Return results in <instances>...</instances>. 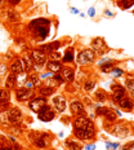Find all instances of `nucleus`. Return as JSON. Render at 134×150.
<instances>
[{
  "instance_id": "f257e3e1",
  "label": "nucleus",
  "mask_w": 134,
  "mask_h": 150,
  "mask_svg": "<svg viewBox=\"0 0 134 150\" xmlns=\"http://www.w3.org/2000/svg\"><path fill=\"white\" fill-rule=\"evenodd\" d=\"M49 27H51V21L46 18H36V20L31 21L29 25V29L32 33L34 38L39 42H43L48 38Z\"/></svg>"
},
{
  "instance_id": "f03ea898",
  "label": "nucleus",
  "mask_w": 134,
  "mask_h": 150,
  "mask_svg": "<svg viewBox=\"0 0 134 150\" xmlns=\"http://www.w3.org/2000/svg\"><path fill=\"white\" fill-rule=\"evenodd\" d=\"M74 136L77 137L79 140H92L95 136V128L94 124L90 123L88 126L74 128Z\"/></svg>"
},
{
  "instance_id": "7ed1b4c3",
  "label": "nucleus",
  "mask_w": 134,
  "mask_h": 150,
  "mask_svg": "<svg viewBox=\"0 0 134 150\" xmlns=\"http://www.w3.org/2000/svg\"><path fill=\"white\" fill-rule=\"evenodd\" d=\"M49 137L51 136H49L48 133H37V132H31L30 133L31 142H32L36 148H40V149L45 148V146L49 144V140H51Z\"/></svg>"
},
{
  "instance_id": "20e7f679",
  "label": "nucleus",
  "mask_w": 134,
  "mask_h": 150,
  "mask_svg": "<svg viewBox=\"0 0 134 150\" xmlns=\"http://www.w3.org/2000/svg\"><path fill=\"white\" fill-rule=\"evenodd\" d=\"M37 118L41 122H51L55 118V110H53L52 106L45 104L44 106L40 108V110L37 111Z\"/></svg>"
},
{
  "instance_id": "39448f33",
  "label": "nucleus",
  "mask_w": 134,
  "mask_h": 150,
  "mask_svg": "<svg viewBox=\"0 0 134 150\" xmlns=\"http://www.w3.org/2000/svg\"><path fill=\"white\" fill-rule=\"evenodd\" d=\"M94 58H95V53L93 52L92 49H84V51H81L77 54L76 62H77V65L84 66V65L92 64V62L94 61Z\"/></svg>"
},
{
  "instance_id": "423d86ee",
  "label": "nucleus",
  "mask_w": 134,
  "mask_h": 150,
  "mask_svg": "<svg viewBox=\"0 0 134 150\" xmlns=\"http://www.w3.org/2000/svg\"><path fill=\"white\" fill-rule=\"evenodd\" d=\"M31 58L34 61V65H37L40 67L45 66V64H46V53L40 51V49H34L31 52Z\"/></svg>"
},
{
  "instance_id": "0eeeda50",
  "label": "nucleus",
  "mask_w": 134,
  "mask_h": 150,
  "mask_svg": "<svg viewBox=\"0 0 134 150\" xmlns=\"http://www.w3.org/2000/svg\"><path fill=\"white\" fill-rule=\"evenodd\" d=\"M92 47H93V52H94L95 54L102 56L107 52V45H106L105 40L102 39V38H95V39H93Z\"/></svg>"
},
{
  "instance_id": "6e6552de",
  "label": "nucleus",
  "mask_w": 134,
  "mask_h": 150,
  "mask_svg": "<svg viewBox=\"0 0 134 150\" xmlns=\"http://www.w3.org/2000/svg\"><path fill=\"white\" fill-rule=\"evenodd\" d=\"M111 128H106V129L108 131V132H111L112 135H115L116 137H119V139H124V137L128 136V133H129V129H128L126 127L121 126V124H115V126H110Z\"/></svg>"
},
{
  "instance_id": "1a4fd4ad",
  "label": "nucleus",
  "mask_w": 134,
  "mask_h": 150,
  "mask_svg": "<svg viewBox=\"0 0 134 150\" xmlns=\"http://www.w3.org/2000/svg\"><path fill=\"white\" fill-rule=\"evenodd\" d=\"M45 104H48V100H46V97H43V96H37V97L31 98V101L29 102V108H30L32 111L37 112V111L40 110V108H41V106H44Z\"/></svg>"
},
{
  "instance_id": "9d476101",
  "label": "nucleus",
  "mask_w": 134,
  "mask_h": 150,
  "mask_svg": "<svg viewBox=\"0 0 134 150\" xmlns=\"http://www.w3.org/2000/svg\"><path fill=\"white\" fill-rule=\"evenodd\" d=\"M34 96V92L32 89H27V88H17L15 89V98L18 100L20 102H25L27 101V100L32 98Z\"/></svg>"
},
{
  "instance_id": "9b49d317",
  "label": "nucleus",
  "mask_w": 134,
  "mask_h": 150,
  "mask_svg": "<svg viewBox=\"0 0 134 150\" xmlns=\"http://www.w3.org/2000/svg\"><path fill=\"white\" fill-rule=\"evenodd\" d=\"M53 106H54V110L57 112H63L66 110V106H67V102H66V98L61 95H57V96H53Z\"/></svg>"
},
{
  "instance_id": "f8f14e48",
  "label": "nucleus",
  "mask_w": 134,
  "mask_h": 150,
  "mask_svg": "<svg viewBox=\"0 0 134 150\" xmlns=\"http://www.w3.org/2000/svg\"><path fill=\"white\" fill-rule=\"evenodd\" d=\"M112 101L119 104L121 98L125 97V88L119 86V84H112Z\"/></svg>"
},
{
  "instance_id": "ddd939ff",
  "label": "nucleus",
  "mask_w": 134,
  "mask_h": 150,
  "mask_svg": "<svg viewBox=\"0 0 134 150\" xmlns=\"http://www.w3.org/2000/svg\"><path fill=\"white\" fill-rule=\"evenodd\" d=\"M9 114V123L11 124H14V126H17V124L21 123V120H22V112L18 108H12L11 110L8 111Z\"/></svg>"
},
{
  "instance_id": "4468645a",
  "label": "nucleus",
  "mask_w": 134,
  "mask_h": 150,
  "mask_svg": "<svg viewBox=\"0 0 134 150\" xmlns=\"http://www.w3.org/2000/svg\"><path fill=\"white\" fill-rule=\"evenodd\" d=\"M70 110L74 115H83L85 112V108H84V104L79 100H74L70 104Z\"/></svg>"
},
{
  "instance_id": "2eb2a0df",
  "label": "nucleus",
  "mask_w": 134,
  "mask_h": 150,
  "mask_svg": "<svg viewBox=\"0 0 134 150\" xmlns=\"http://www.w3.org/2000/svg\"><path fill=\"white\" fill-rule=\"evenodd\" d=\"M61 76L63 78L65 82L67 83H72L75 79V70L71 67H65L61 70Z\"/></svg>"
},
{
  "instance_id": "dca6fc26",
  "label": "nucleus",
  "mask_w": 134,
  "mask_h": 150,
  "mask_svg": "<svg viewBox=\"0 0 134 150\" xmlns=\"http://www.w3.org/2000/svg\"><path fill=\"white\" fill-rule=\"evenodd\" d=\"M61 47V42H52V43H48V44H44L40 47V51H43L46 54H49V53L52 52H55L58 51V48Z\"/></svg>"
},
{
  "instance_id": "f3484780",
  "label": "nucleus",
  "mask_w": 134,
  "mask_h": 150,
  "mask_svg": "<svg viewBox=\"0 0 134 150\" xmlns=\"http://www.w3.org/2000/svg\"><path fill=\"white\" fill-rule=\"evenodd\" d=\"M11 71L13 74H21L25 71V67H23V62L21 58H15V60L11 64Z\"/></svg>"
},
{
  "instance_id": "a211bd4d",
  "label": "nucleus",
  "mask_w": 134,
  "mask_h": 150,
  "mask_svg": "<svg viewBox=\"0 0 134 150\" xmlns=\"http://www.w3.org/2000/svg\"><path fill=\"white\" fill-rule=\"evenodd\" d=\"M92 123V120L89 119L88 117L85 115H77L74 120V128H79V127H84V126H88V124Z\"/></svg>"
},
{
  "instance_id": "6ab92c4d",
  "label": "nucleus",
  "mask_w": 134,
  "mask_h": 150,
  "mask_svg": "<svg viewBox=\"0 0 134 150\" xmlns=\"http://www.w3.org/2000/svg\"><path fill=\"white\" fill-rule=\"evenodd\" d=\"M11 101V92L7 88L0 89V106H9Z\"/></svg>"
},
{
  "instance_id": "aec40b11",
  "label": "nucleus",
  "mask_w": 134,
  "mask_h": 150,
  "mask_svg": "<svg viewBox=\"0 0 134 150\" xmlns=\"http://www.w3.org/2000/svg\"><path fill=\"white\" fill-rule=\"evenodd\" d=\"M46 69L49 71H52L53 74H57V73H61V70L63 67H62L61 61H48L46 62Z\"/></svg>"
},
{
  "instance_id": "412c9836",
  "label": "nucleus",
  "mask_w": 134,
  "mask_h": 150,
  "mask_svg": "<svg viewBox=\"0 0 134 150\" xmlns=\"http://www.w3.org/2000/svg\"><path fill=\"white\" fill-rule=\"evenodd\" d=\"M119 106L123 109V110H125V111H132L134 109V104H133V101L129 97L121 98L119 101Z\"/></svg>"
},
{
  "instance_id": "4be33fe9",
  "label": "nucleus",
  "mask_w": 134,
  "mask_h": 150,
  "mask_svg": "<svg viewBox=\"0 0 134 150\" xmlns=\"http://www.w3.org/2000/svg\"><path fill=\"white\" fill-rule=\"evenodd\" d=\"M15 78H17V74H13V73H11L7 76V79H5V88L7 89H13L17 87V84H15Z\"/></svg>"
},
{
  "instance_id": "5701e85b",
  "label": "nucleus",
  "mask_w": 134,
  "mask_h": 150,
  "mask_svg": "<svg viewBox=\"0 0 134 150\" xmlns=\"http://www.w3.org/2000/svg\"><path fill=\"white\" fill-rule=\"evenodd\" d=\"M114 64H115L114 61L105 58V60H102L98 65H99V67H101V70L103 71V73H108V71H110L111 69H114V67H115V66H114Z\"/></svg>"
},
{
  "instance_id": "b1692460",
  "label": "nucleus",
  "mask_w": 134,
  "mask_h": 150,
  "mask_svg": "<svg viewBox=\"0 0 134 150\" xmlns=\"http://www.w3.org/2000/svg\"><path fill=\"white\" fill-rule=\"evenodd\" d=\"M27 79H29V74H27L26 71H23V73H21V74H17V78H15L17 88H22L25 86V83L27 82Z\"/></svg>"
},
{
  "instance_id": "393cba45",
  "label": "nucleus",
  "mask_w": 134,
  "mask_h": 150,
  "mask_svg": "<svg viewBox=\"0 0 134 150\" xmlns=\"http://www.w3.org/2000/svg\"><path fill=\"white\" fill-rule=\"evenodd\" d=\"M23 62V67H25V71L26 73H29L30 70H32V67H34V61L31 60V57L29 54H25L23 56V58H21Z\"/></svg>"
},
{
  "instance_id": "a878e982",
  "label": "nucleus",
  "mask_w": 134,
  "mask_h": 150,
  "mask_svg": "<svg viewBox=\"0 0 134 150\" xmlns=\"http://www.w3.org/2000/svg\"><path fill=\"white\" fill-rule=\"evenodd\" d=\"M62 60H63V62H67V64H70V62H72L75 60V54H74V48L72 47H70V48L66 49L65 54L62 56Z\"/></svg>"
},
{
  "instance_id": "bb28decb",
  "label": "nucleus",
  "mask_w": 134,
  "mask_h": 150,
  "mask_svg": "<svg viewBox=\"0 0 134 150\" xmlns=\"http://www.w3.org/2000/svg\"><path fill=\"white\" fill-rule=\"evenodd\" d=\"M39 93H40V96H43V97H49V96L54 95V89L49 88V87H46V86H43L39 88Z\"/></svg>"
},
{
  "instance_id": "cd10ccee",
  "label": "nucleus",
  "mask_w": 134,
  "mask_h": 150,
  "mask_svg": "<svg viewBox=\"0 0 134 150\" xmlns=\"http://www.w3.org/2000/svg\"><path fill=\"white\" fill-rule=\"evenodd\" d=\"M65 145H66V148L68 150H81V145L77 141H75V140H67L65 142Z\"/></svg>"
},
{
  "instance_id": "c85d7f7f",
  "label": "nucleus",
  "mask_w": 134,
  "mask_h": 150,
  "mask_svg": "<svg viewBox=\"0 0 134 150\" xmlns=\"http://www.w3.org/2000/svg\"><path fill=\"white\" fill-rule=\"evenodd\" d=\"M103 117L106 118V120H107V122H115V120H116V118H117V115H116V111H115V110L107 108V109H106V112H105Z\"/></svg>"
},
{
  "instance_id": "c756f323",
  "label": "nucleus",
  "mask_w": 134,
  "mask_h": 150,
  "mask_svg": "<svg viewBox=\"0 0 134 150\" xmlns=\"http://www.w3.org/2000/svg\"><path fill=\"white\" fill-rule=\"evenodd\" d=\"M117 5L121 9H129L134 5V0H117Z\"/></svg>"
},
{
  "instance_id": "7c9ffc66",
  "label": "nucleus",
  "mask_w": 134,
  "mask_h": 150,
  "mask_svg": "<svg viewBox=\"0 0 134 150\" xmlns=\"http://www.w3.org/2000/svg\"><path fill=\"white\" fill-rule=\"evenodd\" d=\"M107 93L105 92L103 89H98V91H95V93H94V98L97 100L98 102H105L106 100H107Z\"/></svg>"
},
{
  "instance_id": "2f4dec72",
  "label": "nucleus",
  "mask_w": 134,
  "mask_h": 150,
  "mask_svg": "<svg viewBox=\"0 0 134 150\" xmlns=\"http://www.w3.org/2000/svg\"><path fill=\"white\" fill-rule=\"evenodd\" d=\"M0 123L3 126H8L9 124V114H8V110H4L0 112Z\"/></svg>"
},
{
  "instance_id": "473e14b6",
  "label": "nucleus",
  "mask_w": 134,
  "mask_h": 150,
  "mask_svg": "<svg viewBox=\"0 0 134 150\" xmlns=\"http://www.w3.org/2000/svg\"><path fill=\"white\" fill-rule=\"evenodd\" d=\"M44 86H46V87H49V88H52V89L55 91L58 87H60V83H58L55 79H53V78H49V79H46V82H45Z\"/></svg>"
},
{
  "instance_id": "72a5a7b5",
  "label": "nucleus",
  "mask_w": 134,
  "mask_h": 150,
  "mask_svg": "<svg viewBox=\"0 0 134 150\" xmlns=\"http://www.w3.org/2000/svg\"><path fill=\"white\" fill-rule=\"evenodd\" d=\"M29 79L34 83V86H35V87L41 86V79H40L39 74H30V75H29Z\"/></svg>"
},
{
  "instance_id": "f704fd0d",
  "label": "nucleus",
  "mask_w": 134,
  "mask_h": 150,
  "mask_svg": "<svg viewBox=\"0 0 134 150\" xmlns=\"http://www.w3.org/2000/svg\"><path fill=\"white\" fill-rule=\"evenodd\" d=\"M8 18L11 22H18V21H20V14H18V12H15V11H9Z\"/></svg>"
},
{
  "instance_id": "c9c22d12",
  "label": "nucleus",
  "mask_w": 134,
  "mask_h": 150,
  "mask_svg": "<svg viewBox=\"0 0 134 150\" xmlns=\"http://www.w3.org/2000/svg\"><path fill=\"white\" fill-rule=\"evenodd\" d=\"M48 58H49V61H61L62 60V54L58 51H55V52L49 53Z\"/></svg>"
},
{
  "instance_id": "e433bc0d",
  "label": "nucleus",
  "mask_w": 134,
  "mask_h": 150,
  "mask_svg": "<svg viewBox=\"0 0 134 150\" xmlns=\"http://www.w3.org/2000/svg\"><path fill=\"white\" fill-rule=\"evenodd\" d=\"M125 84H126V88L134 95V78H128L125 80Z\"/></svg>"
},
{
  "instance_id": "4c0bfd02",
  "label": "nucleus",
  "mask_w": 134,
  "mask_h": 150,
  "mask_svg": "<svg viewBox=\"0 0 134 150\" xmlns=\"http://www.w3.org/2000/svg\"><path fill=\"white\" fill-rule=\"evenodd\" d=\"M110 73H111L112 76L119 78V76H121V75L124 74V70H121V69H119V67H114V69H111L110 70Z\"/></svg>"
},
{
  "instance_id": "58836bf2",
  "label": "nucleus",
  "mask_w": 134,
  "mask_h": 150,
  "mask_svg": "<svg viewBox=\"0 0 134 150\" xmlns=\"http://www.w3.org/2000/svg\"><path fill=\"white\" fill-rule=\"evenodd\" d=\"M94 87H95V82H93V80H88V82H85V84H84V91L90 92Z\"/></svg>"
},
{
  "instance_id": "ea45409f",
  "label": "nucleus",
  "mask_w": 134,
  "mask_h": 150,
  "mask_svg": "<svg viewBox=\"0 0 134 150\" xmlns=\"http://www.w3.org/2000/svg\"><path fill=\"white\" fill-rule=\"evenodd\" d=\"M0 150H21V146L20 145H9V144H7V145L0 146Z\"/></svg>"
},
{
  "instance_id": "a19ab883",
  "label": "nucleus",
  "mask_w": 134,
  "mask_h": 150,
  "mask_svg": "<svg viewBox=\"0 0 134 150\" xmlns=\"http://www.w3.org/2000/svg\"><path fill=\"white\" fill-rule=\"evenodd\" d=\"M7 71H8V66L5 64H0V78L1 76H4L5 74H7Z\"/></svg>"
},
{
  "instance_id": "79ce46f5",
  "label": "nucleus",
  "mask_w": 134,
  "mask_h": 150,
  "mask_svg": "<svg viewBox=\"0 0 134 150\" xmlns=\"http://www.w3.org/2000/svg\"><path fill=\"white\" fill-rule=\"evenodd\" d=\"M53 74L52 71H46V73H43V74H40L39 76H40V79H49V78H53Z\"/></svg>"
},
{
  "instance_id": "37998d69",
  "label": "nucleus",
  "mask_w": 134,
  "mask_h": 150,
  "mask_svg": "<svg viewBox=\"0 0 134 150\" xmlns=\"http://www.w3.org/2000/svg\"><path fill=\"white\" fill-rule=\"evenodd\" d=\"M53 79H55V80H57V82L58 83H60V86H63V83H65V80H63V78H62L61 76V74H54V75H53Z\"/></svg>"
},
{
  "instance_id": "c03bdc74",
  "label": "nucleus",
  "mask_w": 134,
  "mask_h": 150,
  "mask_svg": "<svg viewBox=\"0 0 134 150\" xmlns=\"http://www.w3.org/2000/svg\"><path fill=\"white\" fill-rule=\"evenodd\" d=\"M133 148H134V141H130L129 144H125L123 146V149H120V150H132Z\"/></svg>"
},
{
  "instance_id": "a18cd8bd",
  "label": "nucleus",
  "mask_w": 134,
  "mask_h": 150,
  "mask_svg": "<svg viewBox=\"0 0 134 150\" xmlns=\"http://www.w3.org/2000/svg\"><path fill=\"white\" fill-rule=\"evenodd\" d=\"M34 87H35V86H34V83H32V82H31V80H30V79H27V82H26V83H25L23 88H27V89H32V88H34Z\"/></svg>"
},
{
  "instance_id": "49530a36",
  "label": "nucleus",
  "mask_w": 134,
  "mask_h": 150,
  "mask_svg": "<svg viewBox=\"0 0 134 150\" xmlns=\"http://www.w3.org/2000/svg\"><path fill=\"white\" fill-rule=\"evenodd\" d=\"M7 144H8L7 137H5V136H3V135H0V146H3V145H7Z\"/></svg>"
},
{
  "instance_id": "de8ad7c7",
  "label": "nucleus",
  "mask_w": 134,
  "mask_h": 150,
  "mask_svg": "<svg viewBox=\"0 0 134 150\" xmlns=\"http://www.w3.org/2000/svg\"><path fill=\"white\" fill-rule=\"evenodd\" d=\"M106 145H107V149L110 148V150H115L116 148H119V144H111V142H107Z\"/></svg>"
},
{
  "instance_id": "09e8293b",
  "label": "nucleus",
  "mask_w": 134,
  "mask_h": 150,
  "mask_svg": "<svg viewBox=\"0 0 134 150\" xmlns=\"http://www.w3.org/2000/svg\"><path fill=\"white\" fill-rule=\"evenodd\" d=\"M88 16H89V17H92V18L94 17V16H95V8H93V7L89 8L88 9Z\"/></svg>"
},
{
  "instance_id": "8fccbe9b",
  "label": "nucleus",
  "mask_w": 134,
  "mask_h": 150,
  "mask_svg": "<svg viewBox=\"0 0 134 150\" xmlns=\"http://www.w3.org/2000/svg\"><path fill=\"white\" fill-rule=\"evenodd\" d=\"M22 0H7V3H9L11 5H18Z\"/></svg>"
},
{
  "instance_id": "3c124183",
  "label": "nucleus",
  "mask_w": 134,
  "mask_h": 150,
  "mask_svg": "<svg viewBox=\"0 0 134 150\" xmlns=\"http://www.w3.org/2000/svg\"><path fill=\"white\" fill-rule=\"evenodd\" d=\"M70 11H71V13H72V14H79L80 13V11H79V9H76V8H71Z\"/></svg>"
},
{
  "instance_id": "603ef678",
  "label": "nucleus",
  "mask_w": 134,
  "mask_h": 150,
  "mask_svg": "<svg viewBox=\"0 0 134 150\" xmlns=\"http://www.w3.org/2000/svg\"><path fill=\"white\" fill-rule=\"evenodd\" d=\"M85 149H86V150H94V149H95V145H93V144H92V145H86Z\"/></svg>"
},
{
  "instance_id": "864d4df0",
  "label": "nucleus",
  "mask_w": 134,
  "mask_h": 150,
  "mask_svg": "<svg viewBox=\"0 0 134 150\" xmlns=\"http://www.w3.org/2000/svg\"><path fill=\"white\" fill-rule=\"evenodd\" d=\"M105 14L107 16V17H112V16H114V13H112V12H110L108 9H107V11H105Z\"/></svg>"
},
{
  "instance_id": "5fc2aeb1",
  "label": "nucleus",
  "mask_w": 134,
  "mask_h": 150,
  "mask_svg": "<svg viewBox=\"0 0 134 150\" xmlns=\"http://www.w3.org/2000/svg\"><path fill=\"white\" fill-rule=\"evenodd\" d=\"M5 1H7V0H0V9L5 5Z\"/></svg>"
},
{
  "instance_id": "6e6d98bb",
  "label": "nucleus",
  "mask_w": 134,
  "mask_h": 150,
  "mask_svg": "<svg viewBox=\"0 0 134 150\" xmlns=\"http://www.w3.org/2000/svg\"><path fill=\"white\" fill-rule=\"evenodd\" d=\"M0 84H1V78H0Z\"/></svg>"
}]
</instances>
